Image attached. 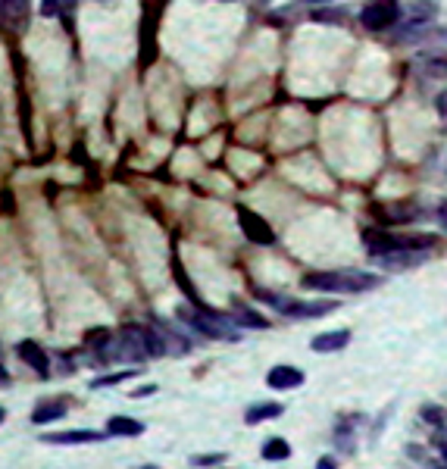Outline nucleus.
Instances as JSON below:
<instances>
[{
	"label": "nucleus",
	"instance_id": "obj_1",
	"mask_svg": "<svg viewBox=\"0 0 447 469\" xmlns=\"http://www.w3.org/2000/svg\"><path fill=\"white\" fill-rule=\"evenodd\" d=\"M307 291H328V294H360V291H372V288L382 285L378 275L369 272H353V269H344V272H313L301 281Z\"/></svg>",
	"mask_w": 447,
	"mask_h": 469
},
{
	"label": "nucleus",
	"instance_id": "obj_2",
	"mask_svg": "<svg viewBox=\"0 0 447 469\" xmlns=\"http://www.w3.org/2000/svg\"><path fill=\"white\" fill-rule=\"evenodd\" d=\"M178 319L188 322L194 331H201L203 338H235L232 329H228V319L222 316V313L207 310V306H197V310L182 306V310H178Z\"/></svg>",
	"mask_w": 447,
	"mask_h": 469
},
{
	"label": "nucleus",
	"instance_id": "obj_3",
	"mask_svg": "<svg viewBox=\"0 0 447 469\" xmlns=\"http://www.w3.org/2000/svg\"><path fill=\"white\" fill-rule=\"evenodd\" d=\"M400 19V3L397 0H372L360 10V22L369 31H385Z\"/></svg>",
	"mask_w": 447,
	"mask_h": 469
},
{
	"label": "nucleus",
	"instance_id": "obj_4",
	"mask_svg": "<svg viewBox=\"0 0 447 469\" xmlns=\"http://www.w3.org/2000/svg\"><path fill=\"white\" fill-rule=\"evenodd\" d=\"M238 222L253 244H276V231H272V225L266 222L260 213L247 210V206H238Z\"/></svg>",
	"mask_w": 447,
	"mask_h": 469
},
{
	"label": "nucleus",
	"instance_id": "obj_5",
	"mask_svg": "<svg viewBox=\"0 0 447 469\" xmlns=\"http://www.w3.org/2000/svg\"><path fill=\"white\" fill-rule=\"evenodd\" d=\"M338 310V300H285V306L278 313L291 319H319V316H328V313Z\"/></svg>",
	"mask_w": 447,
	"mask_h": 469
},
{
	"label": "nucleus",
	"instance_id": "obj_6",
	"mask_svg": "<svg viewBox=\"0 0 447 469\" xmlns=\"http://www.w3.org/2000/svg\"><path fill=\"white\" fill-rule=\"evenodd\" d=\"M28 13H32V0H0V28L3 31L26 28Z\"/></svg>",
	"mask_w": 447,
	"mask_h": 469
},
{
	"label": "nucleus",
	"instance_id": "obj_7",
	"mask_svg": "<svg viewBox=\"0 0 447 469\" xmlns=\"http://www.w3.org/2000/svg\"><path fill=\"white\" fill-rule=\"evenodd\" d=\"M266 385L276 388V391H288V388H301L303 385V372L297 366H272L266 375Z\"/></svg>",
	"mask_w": 447,
	"mask_h": 469
},
{
	"label": "nucleus",
	"instance_id": "obj_8",
	"mask_svg": "<svg viewBox=\"0 0 447 469\" xmlns=\"http://www.w3.org/2000/svg\"><path fill=\"white\" fill-rule=\"evenodd\" d=\"M16 354H19L22 360L35 369V372H41V375L51 372V360H47V354L41 350L38 341H19V344H16Z\"/></svg>",
	"mask_w": 447,
	"mask_h": 469
},
{
	"label": "nucleus",
	"instance_id": "obj_9",
	"mask_svg": "<svg viewBox=\"0 0 447 469\" xmlns=\"http://www.w3.org/2000/svg\"><path fill=\"white\" fill-rule=\"evenodd\" d=\"M110 431H88V429H72V431H57V435H44L47 444H94L103 441Z\"/></svg>",
	"mask_w": 447,
	"mask_h": 469
},
{
	"label": "nucleus",
	"instance_id": "obj_10",
	"mask_svg": "<svg viewBox=\"0 0 447 469\" xmlns=\"http://www.w3.org/2000/svg\"><path fill=\"white\" fill-rule=\"evenodd\" d=\"M419 60V72L432 75V79H447V50H425L416 56Z\"/></svg>",
	"mask_w": 447,
	"mask_h": 469
},
{
	"label": "nucleus",
	"instance_id": "obj_11",
	"mask_svg": "<svg viewBox=\"0 0 447 469\" xmlns=\"http://www.w3.org/2000/svg\"><path fill=\"white\" fill-rule=\"evenodd\" d=\"M347 341H351V331L338 329V331H322V335H316L313 341H310V347H313L316 354H332V350L347 347Z\"/></svg>",
	"mask_w": 447,
	"mask_h": 469
},
{
	"label": "nucleus",
	"instance_id": "obj_12",
	"mask_svg": "<svg viewBox=\"0 0 447 469\" xmlns=\"http://www.w3.org/2000/svg\"><path fill=\"white\" fill-rule=\"evenodd\" d=\"M107 431L110 435H122V438H138L144 431V422L138 419H128V416H113L107 422Z\"/></svg>",
	"mask_w": 447,
	"mask_h": 469
},
{
	"label": "nucleus",
	"instance_id": "obj_13",
	"mask_svg": "<svg viewBox=\"0 0 447 469\" xmlns=\"http://www.w3.org/2000/svg\"><path fill=\"white\" fill-rule=\"evenodd\" d=\"M282 413H285L282 404H257V406H251V410L244 413V422H247V425H257V422H263V419L282 416Z\"/></svg>",
	"mask_w": 447,
	"mask_h": 469
},
{
	"label": "nucleus",
	"instance_id": "obj_14",
	"mask_svg": "<svg viewBox=\"0 0 447 469\" xmlns=\"http://www.w3.org/2000/svg\"><path fill=\"white\" fill-rule=\"evenodd\" d=\"M63 416H66V404H41V406H35L32 422L44 425V422H57V419H63Z\"/></svg>",
	"mask_w": 447,
	"mask_h": 469
},
{
	"label": "nucleus",
	"instance_id": "obj_15",
	"mask_svg": "<svg viewBox=\"0 0 447 469\" xmlns=\"http://www.w3.org/2000/svg\"><path fill=\"white\" fill-rule=\"evenodd\" d=\"M291 456V444L285 438H269L263 444V460H272V463H282Z\"/></svg>",
	"mask_w": 447,
	"mask_h": 469
},
{
	"label": "nucleus",
	"instance_id": "obj_16",
	"mask_svg": "<svg viewBox=\"0 0 447 469\" xmlns=\"http://www.w3.org/2000/svg\"><path fill=\"white\" fill-rule=\"evenodd\" d=\"M235 322L241 325V329H266V316H260L257 310H251V306H238L235 310Z\"/></svg>",
	"mask_w": 447,
	"mask_h": 469
},
{
	"label": "nucleus",
	"instance_id": "obj_17",
	"mask_svg": "<svg viewBox=\"0 0 447 469\" xmlns=\"http://www.w3.org/2000/svg\"><path fill=\"white\" fill-rule=\"evenodd\" d=\"M313 22H332V25H341L347 22V10L344 6H322V10H313L310 13Z\"/></svg>",
	"mask_w": 447,
	"mask_h": 469
},
{
	"label": "nucleus",
	"instance_id": "obj_18",
	"mask_svg": "<svg viewBox=\"0 0 447 469\" xmlns=\"http://www.w3.org/2000/svg\"><path fill=\"white\" fill-rule=\"evenodd\" d=\"M435 13H438V6L432 0H413L410 3V19L413 22H428V19H435Z\"/></svg>",
	"mask_w": 447,
	"mask_h": 469
},
{
	"label": "nucleus",
	"instance_id": "obj_19",
	"mask_svg": "<svg viewBox=\"0 0 447 469\" xmlns=\"http://www.w3.org/2000/svg\"><path fill=\"white\" fill-rule=\"evenodd\" d=\"M110 331L107 329H91L88 335H85V344H88V347H97V350H107V344H110Z\"/></svg>",
	"mask_w": 447,
	"mask_h": 469
},
{
	"label": "nucleus",
	"instance_id": "obj_20",
	"mask_svg": "<svg viewBox=\"0 0 447 469\" xmlns=\"http://www.w3.org/2000/svg\"><path fill=\"white\" fill-rule=\"evenodd\" d=\"M419 416L425 419L428 425H435V429H441V425H444V410H441V406H432V404H425L419 410Z\"/></svg>",
	"mask_w": 447,
	"mask_h": 469
},
{
	"label": "nucleus",
	"instance_id": "obj_21",
	"mask_svg": "<svg viewBox=\"0 0 447 469\" xmlns=\"http://www.w3.org/2000/svg\"><path fill=\"white\" fill-rule=\"evenodd\" d=\"M191 466H222L226 463V454H203V456H191Z\"/></svg>",
	"mask_w": 447,
	"mask_h": 469
},
{
	"label": "nucleus",
	"instance_id": "obj_22",
	"mask_svg": "<svg viewBox=\"0 0 447 469\" xmlns=\"http://www.w3.org/2000/svg\"><path fill=\"white\" fill-rule=\"evenodd\" d=\"M132 375H138L135 369H128V372H116V375H101L97 381H91V388H107V385H116V381L122 379H132Z\"/></svg>",
	"mask_w": 447,
	"mask_h": 469
},
{
	"label": "nucleus",
	"instance_id": "obj_23",
	"mask_svg": "<svg viewBox=\"0 0 447 469\" xmlns=\"http://www.w3.org/2000/svg\"><path fill=\"white\" fill-rule=\"evenodd\" d=\"M335 441H338V447H344L347 454H351V450H353V431H351V429H338Z\"/></svg>",
	"mask_w": 447,
	"mask_h": 469
},
{
	"label": "nucleus",
	"instance_id": "obj_24",
	"mask_svg": "<svg viewBox=\"0 0 447 469\" xmlns=\"http://www.w3.org/2000/svg\"><path fill=\"white\" fill-rule=\"evenodd\" d=\"M57 10H60V0H41V16H57Z\"/></svg>",
	"mask_w": 447,
	"mask_h": 469
},
{
	"label": "nucleus",
	"instance_id": "obj_25",
	"mask_svg": "<svg viewBox=\"0 0 447 469\" xmlns=\"http://www.w3.org/2000/svg\"><path fill=\"white\" fill-rule=\"evenodd\" d=\"M441 431H444V425H441V429H438V431H435V444H438V450H441V460H444V463H447V438H444V435H441Z\"/></svg>",
	"mask_w": 447,
	"mask_h": 469
},
{
	"label": "nucleus",
	"instance_id": "obj_26",
	"mask_svg": "<svg viewBox=\"0 0 447 469\" xmlns=\"http://www.w3.org/2000/svg\"><path fill=\"white\" fill-rule=\"evenodd\" d=\"M407 454H410V460H416V463H422V460H425V450H422V447H416V444H410V447H407Z\"/></svg>",
	"mask_w": 447,
	"mask_h": 469
},
{
	"label": "nucleus",
	"instance_id": "obj_27",
	"mask_svg": "<svg viewBox=\"0 0 447 469\" xmlns=\"http://www.w3.org/2000/svg\"><path fill=\"white\" fill-rule=\"evenodd\" d=\"M435 106H438V113H441V116H447V91H441V94H438Z\"/></svg>",
	"mask_w": 447,
	"mask_h": 469
},
{
	"label": "nucleus",
	"instance_id": "obj_28",
	"mask_svg": "<svg viewBox=\"0 0 447 469\" xmlns=\"http://www.w3.org/2000/svg\"><path fill=\"white\" fill-rule=\"evenodd\" d=\"M153 391H157V388H153V385H144V388H135V391H132V397H147V394H153Z\"/></svg>",
	"mask_w": 447,
	"mask_h": 469
},
{
	"label": "nucleus",
	"instance_id": "obj_29",
	"mask_svg": "<svg viewBox=\"0 0 447 469\" xmlns=\"http://www.w3.org/2000/svg\"><path fill=\"white\" fill-rule=\"evenodd\" d=\"M438 222H441V229H447V200L438 206Z\"/></svg>",
	"mask_w": 447,
	"mask_h": 469
},
{
	"label": "nucleus",
	"instance_id": "obj_30",
	"mask_svg": "<svg viewBox=\"0 0 447 469\" xmlns=\"http://www.w3.org/2000/svg\"><path fill=\"white\" fill-rule=\"evenodd\" d=\"M335 463H338V460H332V456H322V460H319V463H316V466H319V469H332V466H335Z\"/></svg>",
	"mask_w": 447,
	"mask_h": 469
},
{
	"label": "nucleus",
	"instance_id": "obj_31",
	"mask_svg": "<svg viewBox=\"0 0 447 469\" xmlns=\"http://www.w3.org/2000/svg\"><path fill=\"white\" fill-rule=\"evenodd\" d=\"M7 381H10V372L3 369V363H0V385H7Z\"/></svg>",
	"mask_w": 447,
	"mask_h": 469
},
{
	"label": "nucleus",
	"instance_id": "obj_32",
	"mask_svg": "<svg viewBox=\"0 0 447 469\" xmlns=\"http://www.w3.org/2000/svg\"><path fill=\"white\" fill-rule=\"evenodd\" d=\"M3 419H7V410H3V406H0V422H3Z\"/></svg>",
	"mask_w": 447,
	"mask_h": 469
}]
</instances>
